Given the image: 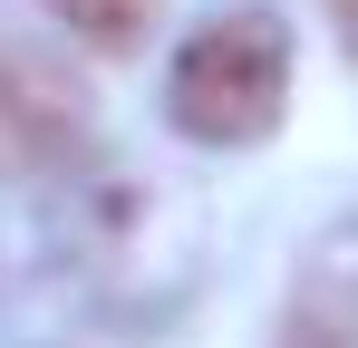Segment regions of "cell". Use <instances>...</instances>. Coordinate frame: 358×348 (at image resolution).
Returning a JSON list of instances; mask_svg holds the SVG:
<instances>
[{
	"instance_id": "6da1fadb",
	"label": "cell",
	"mask_w": 358,
	"mask_h": 348,
	"mask_svg": "<svg viewBox=\"0 0 358 348\" xmlns=\"http://www.w3.org/2000/svg\"><path fill=\"white\" fill-rule=\"evenodd\" d=\"M291 107V29L271 10L203 20L165 68V116L194 145H262Z\"/></svg>"
},
{
	"instance_id": "7a4b0ae2",
	"label": "cell",
	"mask_w": 358,
	"mask_h": 348,
	"mask_svg": "<svg viewBox=\"0 0 358 348\" xmlns=\"http://www.w3.org/2000/svg\"><path fill=\"white\" fill-rule=\"evenodd\" d=\"M87 136L78 107V78L39 49H0V184H29V174H59Z\"/></svg>"
},
{
	"instance_id": "3957f363",
	"label": "cell",
	"mask_w": 358,
	"mask_h": 348,
	"mask_svg": "<svg viewBox=\"0 0 358 348\" xmlns=\"http://www.w3.org/2000/svg\"><path fill=\"white\" fill-rule=\"evenodd\" d=\"M291 348H358V232H329L291 290Z\"/></svg>"
},
{
	"instance_id": "277c9868",
	"label": "cell",
	"mask_w": 358,
	"mask_h": 348,
	"mask_svg": "<svg viewBox=\"0 0 358 348\" xmlns=\"http://www.w3.org/2000/svg\"><path fill=\"white\" fill-rule=\"evenodd\" d=\"M155 10H165V0H49V20H59L68 39H87L97 58H126L155 29Z\"/></svg>"
},
{
	"instance_id": "5b68a950",
	"label": "cell",
	"mask_w": 358,
	"mask_h": 348,
	"mask_svg": "<svg viewBox=\"0 0 358 348\" xmlns=\"http://www.w3.org/2000/svg\"><path fill=\"white\" fill-rule=\"evenodd\" d=\"M329 20H339V39L358 49V0H329Z\"/></svg>"
}]
</instances>
